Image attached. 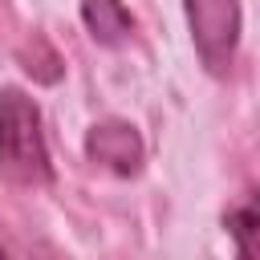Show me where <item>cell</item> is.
<instances>
[{
  "label": "cell",
  "instance_id": "obj_2",
  "mask_svg": "<svg viewBox=\"0 0 260 260\" xmlns=\"http://www.w3.org/2000/svg\"><path fill=\"white\" fill-rule=\"evenodd\" d=\"M191 41L207 73H223L240 41V0H183Z\"/></svg>",
  "mask_w": 260,
  "mask_h": 260
},
{
  "label": "cell",
  "instance_id": "obj_4",
  "mask_svg": "<svg viewBox=\"0 0 260 260\" xmlns=\"http://www.w3.org/2000/svg\"><path fill=\"white\" fill-rule=\"evenodd\" d=\"M81 20L98 45H122L134 32V16L122 0H81Z\"/></svg>",
  "mask_w": 260,
  "mask_h": 260
},
{
  "label": "cell",
  "instance_id": "obj_5",
  "mask_svg": "<svg viewBox=\"0 0 260 260\" xmlns=\"http://www.w3.org/2000/svg\"><path fill=\"white\" fill-rule=\"evenodd\" d=\"M223 223H228V232H232L240 256H260V195L236 203Z\"/></svg>",
  "mask_w": 260,
  "mask_h": 260
},
{
  "label": "cell",
  "instance_id": "obj_3",
  "mask_svg": "<svg viewBox=\"0 0 260 260\" xmlns=\"http://www.w3.org/2000/svg\"><path fill=\"white\" fill-rule=\"evenodd\" d=\"M85 154L93 162H102L106 171H114V175H134L142 167V138H138V130L130 122L110 118V122H98L89 130Z\"/></svg>",
  "mask_w": 260,
  "mask_h": 260
},
{
  "label": "cell",
  "instance_id": "obj_1",
  "mask_svg": "<svg viewBox=\"0 0 260 260\" xmlns=\"http://www.w3.org/2000/svg\"><path fill=\"white\" fill-rule=\"evenodd\" d=\"M0 175L16 187H45L53 179L41 110L20 89H0Z\"/></svg>",
  "mask_w": 260,
  "mask_h": 260
}]
</instances>
